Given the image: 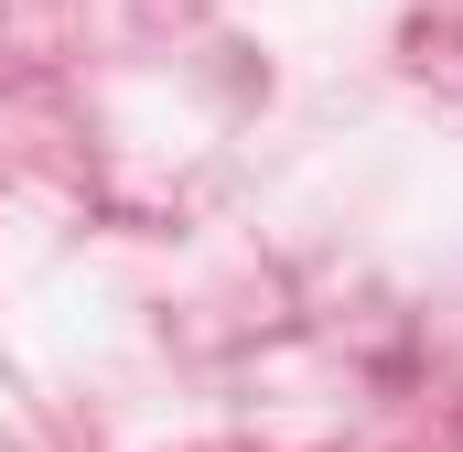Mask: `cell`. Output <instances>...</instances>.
<instances>
[]
</instances>
